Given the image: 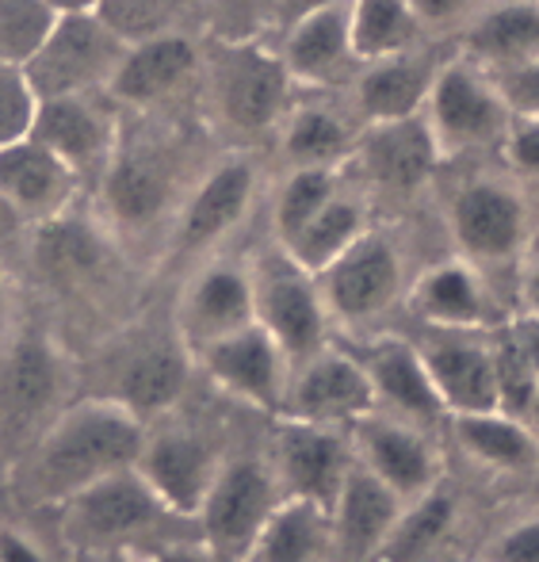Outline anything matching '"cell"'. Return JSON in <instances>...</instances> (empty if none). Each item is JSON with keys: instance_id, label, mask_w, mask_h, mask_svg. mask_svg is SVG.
Here are the masks:
<instances>
[{"instance_id": "obj_42", "label": "cell", "mask_w": 539, "mask_h": 562, "mask_svg": "<svg viewBox=\"0 0 539 562\" xmlns=\"http://www.w3.org/2000/svg\"><path fill=\"white\" fill-rule=\"evenodd\" d=\"M276 23V0H211L215 38H257Z\"/></svg>"}, {"instance_id": "obj_49", "label": "cell", "mask_w": 539, "mask_h": 562, "mask_svg": "<svg viewBox=\"0 0 539 562\" xmlns=\"http://www.w3.org/2000/svg\"><path fill=\"white\" fill-rule=\"evenodd\" d=\"M146 562H218L207 543H172V548L154 551Z\"/></svg>"}, {"instance_id": "obj_51", "label": "cell", "mask_w": 539, "mask_h": 562, "mask_svg": "<svg viewBox=\"0 0 539 562\" xmlns=\"http://www.w3.org/2000/svg\"><path fill=\"white\" fill-rule=\"evenodd\" d=\"M520 295H525V314L539 318V260L525 272V280H520Z\"/></svg>"}, {"instance_id": "obj_45", "label": "cell", "mask_w": 539, "mask_h": 562, "mask_svg": "<svg viewBox=\"0 0 539 562\" xmlns=\"http://www.w3.org/2000/svg\"><path fill=\"white\" fill-rule=\"evenodd\" d=\"M494 562H539V517L513 525L494 543Z\"/></svg>"}, {"instance_id": "obj_17", "label": "cell", "mask_w": 539, "mask_h": 562, "mask_svg": "<svg viewBox=\"0 0 539 562\" xmlns=\"http://www.w3.org/2000/svg\"><path fill=\"white\" fill-rule=\"evenodd\" d=\"M440 157V142H436L429 119L422 112L394 119V123L360 126L348 165H356L371 188H383L391 195H414L417 188L433 180Z\"/></svg>"}, {"instance_id": "obj_2", "label": "cell", "mask_w": 539, "mask_h": 562, "mask_svg": "<svg viewBox=\"0 0 539 562\" xmlns=\"http://www.w3.org/2000/svg\"><path fill=\"white\" fill-rule=\"evenodd\" d=\"M74 368L43 329H12L0 348V451L15 459L69 406Z\"/></svg>"}, {"instance_id": "obj_52", "label": "cell", "mask_w": 539, "mask_h": 562, "mask_svg": "<svg viewBox=\"0 0 539 562\" xmlns=\"http://www.w3.org/2000/svg\"><path fill=\"white\" fill-rule=\"evenodd\" d=\"M12 291H8L4 276H0V348H4V340L12 337Z\"/></svg>"}, {"instance_id": "obj_39", "label": "cell", "mask_w": 539, "mask_h": 562, "mask_svg": "<svg viewBox=\"0 0 539 562\" xmlns=\"http://www.w3.org/2000/svg\"><path fill=\"white\" fill-rule=\"evenodd\" d=\"M490 356H494V383H497V414H509L525 422L528 409L536 402L539 391V375L536 368L528 363V356L520 352V345L513 340L509 326L494 337L490 345Z\"/></svg>"}, {"instance_id": "obj_56", "label": "cell", "mask_w": 539, "mask_h": 562, "mask_svg": "<svg viewBox=\"0 0 539 562\" xmlns=\"http://www.w3.org/2000/svg\"><path fill=\"white\" fill-rule=\"evenodd\" d=\"M528 422L539 429V391H536V402H532V409H528Z\"/></svg>"}, {"instance_id": "obj_19", "label": "cell", "mask_w": 539, "mask_h": 562, "mask_svg": "<svg viewBox=\"0 0 539 562\" xmlns=\"http://www.w3.org/2000/svg\"><path fill=\"white\" fill-rule=\"evenodd\" d=\"M249 322H257V314H252V265L207 260L180 295L177 337L192 352H200L211 340L237 334Z\"/></svg>"}, {"instance_id": "obj_20", "label": "cell", "mask_w": 539, "mask_h": 562, "mask_svg": "<svg viewBox=\"0 0 539 562\" xmlns=\"http://www.w3.org/2000/svg\"><path fill=\"white\" fill-rule=\"evenodd\" d=\"M252 195H257V161L252 157L234 154L215 165L180 207V218L172 226V252L184 257V252H203L218 245L242 223Z\"/></svg>"}, {"instance_id": "obj_33", "label": "cell", "mask_w": 539, "mask_h": 562, "mask_svg": "<svg viewBox=\"0 0 539 562\" xmlns=\"http://www.w3.org/2000/svg\"><path fill=\"white\" fill-rule=\"evenodd\" d=\"M368 203L360 195L337 192L329 203L311 218L303 229H299L291 241H283L280 249L295 260L299 268L318 276L322 268H329L333 260L340 257L345 249H352L363 234H368Z\"/></svg>"}, {"instance_id": "obj_9", "label": "cell", "mask_w": 539, "mask_h": 562, "mask_svg": "<svg viewBox=\"0 0 539 562\" xmlns=\"http://www.w3.org/2000/svg\"><path fill=\"white\" fill-rule=\"evenodd\" d=\"M222 459L226 456H218L207 432L192 429V425H157V429L146 425V440H142L134 471L149 482V490L161 497L172 517H200V505L215 482Z\"/></svg>"}, {"instance_id": "obj_46", "label": "cell", "mask_w": 539, "mask_h": 562, "mask_svg": "<svg viewBox=\"0 0 539 562\" xmlns=\"http://www.w3.org/2000/svg\"><path fill=\"white\" fill-rule=\"evenodd\" d=\"M0 562H50L46 548L15 525H0Z\"/></svg>"}, {"instance_id": "obj_5", "label": "cell", "mask_w": 539, "mask_h": 562, "mask_svg": "<svg viewBox=\"0 0 539 562\" xmlns=\"http://www.w3.org/2000/svg\"><path fill=\"white\" fill-rule=\"evenodd\" d=\"M291 85L280 50L257 38H215L211 46V100L234 131L257 134L283 123Z\"/></svg>"}, {"instance_id": "obj_40", "label": "cell", "mask_w": 539, "mask_h": 562, "mask_svg": "<svg viewBox=\"0 0 539 562\" xmlns=\"http://www.w3.org/2000/svg\"><path fill=\"white\" fill-rule=\"evenodd\" d=\"M177 8L180 0H100L97 15L131 46L142 43V38L165 35V31H177L172 27Z\"/></svg>"}, {"instance_id": "obj_31", "label": "cell", "mask_w": 539, "mask_h": 562, "mask_svg": "<svg viewBox=\"0 0 539 562\" xmlns=\"http://www.w3.org/2000/svg\"><path fill=\"white\" fill-rule=\"evenodd\" d=\"M471 61L482 69H513L539 58V0H505L482 12L467 35Z\"/></svg>"}, {"instance_id": "obj_24", "label": "cell", "mask_w": 539, "mask_h": 562, "mask_svg": "<svg viewBox=\"0 0 539 562\" xmlns=\"http://www.w3.org/2000/svg\"><path fill=\"white\" fill-rule=\"evenodd\" d=\"M402 497L386 482H379L368 467L352 463L345 474L337 502L329 505L333 551L345 562H368L391 536L394 520L402 513Z\"/></svg>"}, {"instance_id": "obj_34", "label": "cell", "mask_w": 539, "mask_h": 562, "mask_svg": "<svg viewBox=\"0 0 539 562\" xmlns=\"http://www.w3.org/2000/svg\"><path fill=\"white\" fill-rule=\"evenodd\" d=\"M348 31H352L356 61H383L414 50L422 20L406 0H348Z\"/></svg>"}, {"instance_id": "obj_47", "label": "cell", "mask_w": 539, "mask_h": 562, "mask_svg": "<svg viewBox=\"0 0 539 562\" xmlns=\"http://www.w3.org/2000/svg\"><path fill=\"white\" fill-rule=\"evenodd\" d=\"M406 4L414 8L422 27H429V23H448V20H456V15L471 12L479 0H406Z\"/></svg>"}, {"instance_id": "obj_48", "label": "cell", "mask_w": 539, "mask_h": 562, "mask_svg": "<svg viewBox=\"0 0 539 562\" xmlns=\"http://www.w3.org/2000/svg\"><path fill=\"white\" fill-rule=\"evenodd\" d=\"M509 334H513V340H517L520 352L528 356V363H532L536 375H539V318H532V314H525V318L513 322Z\"/></svg>"}, {"instance_id": "obj_7", "label": "cell", "mask_w": 539, "mask_h": 562, "mask_svg": "<svg viewBox=\"0 0 539 562\" xmlns=\"http://www.w3.org/2000/svg\"><path fill=\"white\" fill-rule=\"evenodd\" d=\"M252 314L272 334L291 368L329 348V311L314 272L299 268L280 245L252 260Z\"/></svg>"}, {"instance_id": "obj_23", "label": "cell", "mask_w": 539, "mask_h": 562, "mask_svg": "<svg viewBox=\"0 0 539 562\" xmlns=\"http://www.w3.org/2000/svg\"><path fill=\"white\" fill-rule=\"evenodd\" d=\"M528 226L525 200L509 184L474 180L451 200V234L467 260H505L520 249Z\"/></svg>"}, {"instance_id": "obj_55", "label": "cell", "mask_w": 539, "mask_h": 562, "mask_svg": "<svg viewBox=\"0 0 539 562\" xmlns=\"http://www.w3.org/2000/svg\"><path fill=\"white\" fill-rule=\"evenodd\" d=\"M20 226H23V223H20V218L12 215V211H8V203L0 200V241H4V237H12V234H15V229H20Z\"/></svg>"}, {"instance_id": "obj_32", "label": "cell", "mask_w": 539, "mask_h": 562, "mask_svg": "<svg viewBox=\"0 0 539 562\" xmlns=\"http://www.w3.org/2000/svg\"><path fill=\"white\" fill-rule=\"evenodd\" d=\"M329 548V509L303 502V497H283L242 562H318Z\"/></svg>"}, {"instance_id": "obj_8", "label": "cell", "mask_w": 539, "mask_h": 562, "mask_svg": "<svg viewBox=\"0 0 539 562\" xmlns=\"http://www.w3.org/2000/svg\"><path fill=\"white\" fill-rule=\"evenodd\" d=\"M425 119L440 142V154L490 146L505 138L513 123L494 77L474 61H443L425 100Z\"/></svg>"}, {"instance_id": "obj_28", "label": "cell", "mask_w": 539, "mask_h": 562, "mask_svg": "<svg viewBox=\"0 0 539 562\" xmlns=\"http://www.w3.org/2000/svg\"><path fill=\"white\" fill-rule=\"evenodd\" d=\"M436 74H440V61L425 58V54H417V50L394 54V58H383V61H368V66L356 74V85H352L356 115L363 119V126L422 115Z\"/></svg>"}, {"instance_id": "obj_41", "label": "cell", "mask_w": 539, "mask_h": 562, "mask_svg": "<svg viewBox=\"0 0 539 562\" xmlns=\"http://www.w3.org/2000/svg\"><path fill=\"white\" fill-rule=\"evenodd\" d=\"M35 108H38V100H35V92H31L23 69L0 61V146H8V142H15V138H27Z\"/></svg>"}, {"instance_id": "obj_10", "label": "cell", "mask_w": 539, "mask_h": 562, "mask_svg": "<svg viewBox=\"0 0 539 562\" xmlns=\"http://www.w3.org/2000/svg\"><path fill=\"white\" fill-rule=\"evenodd\" d=\"M27 134L58 161H66L85 184V180L104 177L123 131H119L115 104L108 92H89V97L38 100Z\"/></svg>"}, {"instance_id": "obj_43", "label": "cell", "mask_w": 539, "mask_h": 562, "mask_svg": "<svg viewBox=\"0 0 539 562\" xmlns=\"http://www.w3.org/2000/svg\"><path fill=\"white\" fill-rule=\"evenodd\" d=\"M502 92L505 108H509L513 119H532L539 115V58L520 61L513 69H502V74H490Z\"/></svg>"}, {"instance_id": "obj_54", "label": "cell", "mask_w": 539, "mask_h": 562, "mask_svg": "<svg viewBox=\"0 0 539 562\" xmlns=\"http://www.w3.org/2000/svg\"><path fill=\"white\" fill-rule=\"evenodd\" d=\"M85 562H146L138 551H104V555H85Z\"/></svg>"}, {"instance_id": "obj_37", "label": "cell", "mask_w": 539, "mask_h": 562, "mask_svg": "<svg viewBox=\"0 0 539 562\" xmlns=\"http://www.w3.org/2000/svg\"><path fill=\"white\" fill-rule=\"evenodd\" d=\"M340 192V169H291L276 195V245L291 241Z\"/></svg>"}, {"instance_id": "obj_13", "label": "cell", "mask_w": 539, "mask_h": 562, "mask_svg": "<svg viewBox=\"0 0 539 562\" xmlns=\"http://www.w3.org/2000/svg\"><path fill=\"white\" fill-rule=\"evenodd\" d=\"M195 360L211 375V383L222 386L226 394L265 409V414H283L291 360L260 322H249L237 334L211 340L207 348L195 352Z\"/></svg>"}, {"instance_id": "obj_22", "label": "cell", "mask_w": 539, "mask_h": 562, "mask_svg": "<svg viewBox=\"0 0 539 562\" xmlns=\"http://www.w3.org/2000/svg\"><path fill=\"white\" fill-rule=\"evenodd\" d=\"M203 66V54L195 38L184 31H165V35L142 38L131 43L119 61L115 77L108 85L111 104H131V108H154L177 97Z\"/></svg>"}, {"instance_id": "obj_4", "label": "cell", "mask_w": 539, "mask_h": 562, "mask_svg": "<svg viewBox=\"0 0 539 562\" xmlns=\"http://www.w3.org/2000/svg\"><path fill=\"white\" fill-rule=\"evenodd\" d=\"M123 54L126 43L97 12H61L43 46L23 66V77L35 100L89 97L108 92Z\"/></svg>"}, {"instance_id": "obj_26", "label": "cell", "mask_w": 539, "mask_h": 562, "mask_svg": "<svg viewBox=\"0 0 539 562\" xmlns=\"http://www.w3.org/2000/svg\"><path fill=\"white\" fill-rule=\"evenodd\" d=\"M280 58L295 85H337L345 74H352V66L360 61H356L352 31H348V0L288 23Z\"/></svg>"}, {"instance_id": "obj_15", "label": "cell", "mask_w": 539, "mask_h": 562, "mask_svg": "<svg viewBox=\"0 0 539 562\" xmlns=\"http://www.w3.org/2000/svg\"><path fill=\"white\" fill-rule=\"evenodd\" d=\"M371 409H375V391H371L363 363L337 348H322L311 360L291 368L288 402H283L280 417L348 429L356 417L371 414Z\"/></svg>"}, {"instance_id": "obj_27", "label": "cell", "mask_w": 539, "mask_h": 562, "mask_svg": "<svg viewBox=\"0 0 539 562\" xmlns=\"http://www.w3.org/2000/svg\"><path fill=\"white\" fill-rule=\"evenodd\" d=\"M443 337L425 340L422 360L429 368V379L440 394L443 409L456 414H494L497 409V383H494V356L490 345L456 337L451 329H440Z\"/></svg>"}, {"instance_id": "obj_3", "label": "cell", "mask_w": 539, "mask_h": 562, "mask_svg": "<svg viewBox=\"0 0 539 562\" xmlns=\"http://www.w3.org/2000/svg\"><path fill=\"white\" fill-rule=\"evenodd\" d=\"M169 517L172 513L165 509L161 497L131 467L61 502L58 532L81 555H104V551H134L142 536H149Z\"/></svg>"}, {"instance_id": "obj_44", "label": "cell", "mask_w": 539, "mask_h": 562, "mask_svg": "<svg viewBox=\"0 0 539 562\" xmlns=\"http://www.w3.org/2000/svg\"><path fill=\"white\" fill-rule=\"evenodd\" d=\"M502 146H505V157H509L513 169L525 172V177H539V115L513 119Z\"/></svg>"}, {"instance_id": "obj_25", "label": "cell", "mask_w": 539, "mask_h": 562, "mask_svg": "<svg viewBox=\"0 0 539 562\" xmlns=\"http://www.w3.org/2000/svg\"><path fill=\"white\" fill-rule=\"evenodd\" d=\"M360 363L371 379V391H375V409L402 417V422H414L422 429H433L448 414L417 345L398 337H383L368 348V356Z\"/></svg>"}, {"instance_id": "obj_21", "label": "cell", "mask_w": 539, "mask_h": 562, "mask_svg": "<svg viewBox=\"0 0 539 562\" xmlns=\"http://www.w3.org/2000/svg\"><path fill=\"white\" fill-rule=\"evenodd\" d=\"M97 192L104 203L108 229L146 234L149 226L161 223L172 203L169 165L146 146H123V134H119L115 157H111L104 177L97 180Z\"/></svg>"}, {"instance_id": "obj_6", "label": "cell", "mask_w": 539, "mask_h": 562, "mask_svg": "<svg viewBox=\"0 0 539 562\" xmlns=\"http://www.w3.org/2000/svg\"><path fill=\"white\" fill-rule=\"evenodd\" d=\"M280 502L283 490L268 459L226 456L195 517L203 528V543L215 551V559L242 562Z\"/></svg>"}, {"instance_id": "obj_12", "label": "cell", "mask_w": 539, "mask_h": 562, "mask_svg": "<svg viewBox=\"0 0 539 562\" xmlns=\"http://www.w3.org/2000/svg\"><path fill=\"white\" fill-rule=\"evenodd\" d=\"M188 375H192V348L177 334L126 340L108 360L111 391H104V398L126 406L149 425V417H161L177 406Z\"/></svg>"}, {"instance_id": "obj_30", "label": "cell", "mask_w": 539, "mask_h": 562, "mask_svg": "<svg viewBox=\"0 0 539 562\" xmlns=\"http://www.w3.org/2000/svg\"><path fill=\"white\" fill-rule=\"evenodd\" d=\"M356 138H360V126L325 104L288 108L280 123V146L291 169H340L352 157Z\"/></svg>"}, {"instance_id": "obj_14", "label": "cell", "mask_w": 539, "mask_h": 562, "mask_svg": "<svg viewBox=\"0 0 539 562\" xmlns=\"http://www.w3.org/2000/svg\"><path fill=\"white\" fill-rule=\"evenodd\" d=\"M268 463L280 479L283 497H303V502L329 509L337 502L340 486H345V474L356 463V456L352 440L340 437V429H333V425L280 417Z\"/></svg>"}, {"instance_id": "obj_11", "label": "cell", "mask_w": 539, "mask_h": 562, "mask_svg": "<svg viewBox=\"0 0 539 562\" xmlns=\"http://www.w3.org/2000/svg\"><path fill=\"white\" fill-rule=\"evenodd\" d=\"M322 303L337 322H368L379 318L402 291V252L379 229H368L352 249H345L318 276Z\"/></svg>"}, {"instance_id": "obj_16", "label": "cell", "mask_w": 539, "mask_h": 562, "mask_svg": "<svg viewBox=\"0 0 539 562\" xmlns=\"http://www.w3.org/2000/svg\"><path fill=\"white\" fill-rule=\"evenodd\" d=\"M348 437L356 463L386 482L402 502H414L436 486V451L422 425L371 409L348 425Z\"/></svg>"}, {"instance_id": "obj_18", "label": "cell", "mask_w": 539, "mask_h": 562, "mask_svg": "<svg viewBox=\"0 0 539 562\" xmlns=\"http://www.w3.org/2000/svg\"><path fill=\"white\" fill-rule=\"evenodd\" d=\"M77 195L81 177L31 134L0 146V200L23 226L38 229L58 223L74 211Z\"/></svg>"}, {"instance_id": "obj_29", "label": "cell", "mask_w": 539, "mask_h": 562, "mask_svg": "<svg viewBox=\"0 0 539 562\" xmlns=\"http://www.w3.org/2000/svg\"><path fill=\"white\" fill-rule=\"evenodd\" d=\"M409 306L433 329H479L490 322V295L467 260H443L409 288Z\"/></svg>"}, {"instance_id": "obj_36", "label": "cell", "mask_w": 539, "mask_h": 562, "mask_svg": "<svg viewBox=\"0 0 539 562\" xmlns=\"http://www.w3.org/2000/svg\"><path fill=\"white\" fill-rule=\"evenodd\" d=\"M451 517H456V502L440 486H433L429 494L406 502L398 520H394L391 536H386V543L379 548L375 562H425L440 548Z\"/></svg>"}, {"instance_id": "obj_50", "label": "cell", "mask_w": 539, "mask_h": 562, "mask_svg": "<svg viewBox=\"0 0 539 562\" xmlns=\"http://www.w3.org/2000/svg\"><path fill=\"white\" fill-rule=\"evenodd\" d=\"M329 4H337V0H276V23L288 27V23L303 20V15L318 12V8H329Z\"/></svg>"}, {"instance_id": "obj_53", "label": "cell", "mask_w": 539, "mask_h": 562, "mask_svg": "<svg viewBox=\"0 0 539 562\" xmlns=\"http://www.w3.org/2000/svg\"><path fill=\"white\" fill-rule=\"evenodd\" d=\"M46 4L61 15V12H97L100 0H46Z\"/></svg>"}, {"instance_id": "obj_57", "label": "cell", "mask_w": 539, "mask_h": 562, "mask_svg": "<svg viewBox=\"0 0 539 562\" xmlns=\"http://www.w3.org/2000/svg\"><path fill=\"white\" fill-rule=\"evenodd\" d=\"M218 562H226V559H218Z\"/></svg>"}, {"instance_id": "obj_38", "label": "cell", "mask_w": 539, "mask_h": 562, "mask_svg": "<svg viewBox=\"0 0 539 562\" xmlns=\"http://www.w3.org/2000/svg\"><path fill=\"white\" fill-rule=\"evenodd\" d=\"M54 12L46 0H0V61L4 66H27L31 54L50 35Z\"/></svg>"}, {"instance_id": "obj_1", "label": "cell", "mask_w": 539, "mask_h": 562, "mask_svg": "<svg viewBox=\"0 0 539 562\" xmlns=\"http://www.w3.org/2000/svg\"><path fill=\"white\" fill-rule=\"evenodd\" d=\"M146 422L126 406L92 394L77 398L12 459V490L27 505L69 502L108 474L131 471L142 456Z\"/></svg>"}, {"instance_id": "obj_35", "label": "cell", "mask_w": 539, "mask_h": 562, "mask_svg": "<svg viewBox=\"0 0 539 562\" xmlns=\"http://www.w3.org/2000/svg\"><path fill=\"white\" fill-rule=\"evenodd\" d=\"M451 429H456L459 445L490 467L528 471L539 456L536 432L520 417L497 414V409L494 414H456L451 417Z\"/></svg>"}]
</instances>
